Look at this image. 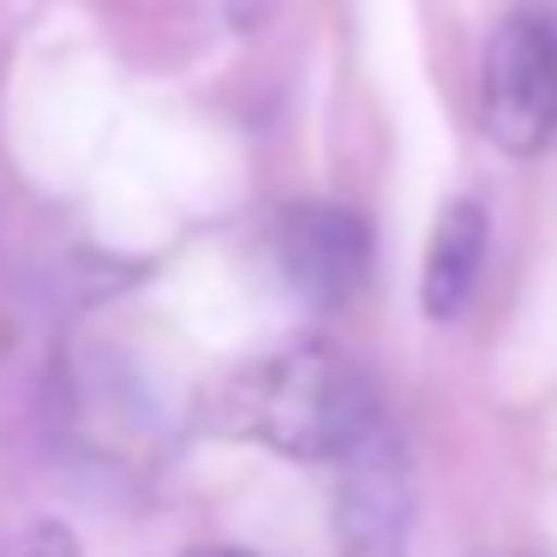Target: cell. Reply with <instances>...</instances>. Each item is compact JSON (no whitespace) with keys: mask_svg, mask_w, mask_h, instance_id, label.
Wrapping results in <instances>:
<instances>
[{"mask_svg":"<svg viewBox=\"0 0 557 557\" xmlns=\"http://www.w3.org/2000/svg\"><path fill=\"white\" fill-rule=\"evenodd\" d=\"M384 420L377 389L348 354L324 342H294L246 360L216 389V425L288 461H342Z\"/></svg>","mask_w":557,"mask_h":557,"instance_id":"1","label":"cell"},{"mask_svg":"<svg viewBox=\"0 0 557 557\" xmlns=\"http://www.w3.org/2000/svg\"><path fill=\"white\" fill-rule=\"evenodd\" d=\"M480 126L504 157L528 162L557 138V25L516 13L492 30L480 73Z\"/></svg>","mask_w":557,"mask_h":557,"instance_id":"2","label":"cell"},{"mask_svg":"<svg viewBox=\"0 0 557 557\" xmlns=\"http://www.w3.org/2000/svg\"><path fill=\"white\" fill-rule=\"evenodd\" d=\"M336 557H408L413 540V461L389 420H377L336 461Z\"/></svg>","mask_w":557,"mask_h":557,"instance_id":"3","label":"cell"},{"mask_svg":"<svg viewBox=\"0 0 557 557\" xmlns=\"http://www.w3.org/2000/svg\"><path fill=\"white\" fill-rule=\"evenodd\" d=\"M270 252L288 288L312 306H348L372 276V228L360 210L330 205V198H300L282 210L270 228Z\"/></svg>","mask_w":557,"mask_h":557,"instance_id":"4","label":"cell"},{"mask_svg":"<svg viewBox=\"0 0 557 557\" xmlns=\"http://www.w3.org/2000/svg\"><path fill=\"white\" fill-rule=\"evenodd\" d=\"M485 246H492V228H485V210L473 198H456L444 205L432 228V246H425V270H420V300L425 318H456L461 306L473 300L485 270Z\"/></svg>","mask_w":557,"mask_h":557,"instance_id":"5","label":"cell"},{"mask_svg":"<svg viewBox=\"0 0 557 557\" xmlns=\"http://www.w3.org/2000/svg\"><path fill=\"white\" fill-rule=\"evenodd\" d=\"M7 557H78V545H73V533H66V528H54V521H37L30 533H18Z\"/></svg>","mask_w":557,"mask_h":557,"instance_id":"6","label":"cell"},{"mask_svg":"<svg viewBox=\"0 0 557 557\" xmlns=\"http://www.w3.org/2000/svg\"><path fill=\"white\" fill-rule=\"evenodd\" d=\"M198 557H246V552H198Z\"/></svg>","mask_w":557,"mask_h":557,"instance_id":"7","label":"cell"}]
</instances>
